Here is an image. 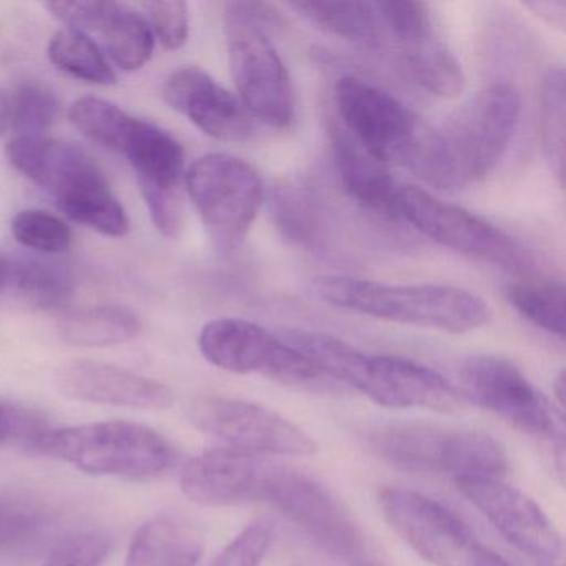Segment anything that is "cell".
<instances>
[{"instance_id":"obj_34","label":"cell","mask_w":566,"mask_h":566,"mask_svg":"<svg viewBox=\"0 0 566 566\" xmlns=\"http://www.w3.org/2000/svg\"><path fill=\"white\" fill-rule=\"evenodd\" d=\"M11 231L18 243L39 253H64L74 243V231L64 220L35 208L15 214Z\"/></svg>"},{"instance_id":"obj_19","label":"cell","mask_w":566,"mask_h":566,"mask_svg":"<svg viewBox=\"0 0 566 566\" xmlns=\"http://www.w3.org/2000/svg\"><path fill=\"white\" fill-rule=\"evenodd\" d=\"M360 392L389 409H427L459 413L465 407L455 384L416 360L369 354Z\"/></svg>"},{"instance_id":"obj_21","label":"cell","mask_w":566,"mask_h":566,"mask_svg":"<svg viewBox=\"0 0 566 566\" xmlns=\"http://www.w3.org/2000/svg\"><path fill=\"white\" fill-rule=\"evenodd\" d=\"M334 158L347 193L374 213L399 218V195L402 185L370 157L344 128L333 130Z\"/></svg>"},{"instance_id":"obj_5","label":"cell","mask_w":566,"mask_h":566,"mask_svg":"<svg viewBox=\"0 0 566 566\" xmlns=\"http://www.w3.org/2000/svg\"><path fill=\"white\" fill-rule=\"evenodd\" d=\"M369 447L390 467L453 480L495 479L509 472V455L499 440L480 430L450 429L426 423L380 427Z\"/></svg>"},{"instance_id":"obj_30","label":"cell","mask_w":566,"mask_h":566,"mask_svg":"<svg viewBox=\"0 0 566 566\" xmlns=\"http://www.w3.org/2000/svg\"><path fill=\"white\" fill-rule=\"evenodd\" d=\"M51 526V512L42 503L0 493V555H18L35 548Z\"/></svg>"},{"instance_id":"obj_3","label":"cell","mask_w":566,"mask_h":566,"mask_svg":"<svg viewBox=\"0 0 566 566\" xmlns=\"http://www.w3.org/2000/svg\"><path fill=\"white\" fill-rule=\"evenodd\" d=\"M6 154L12 167L51 195L75 223L111 238H124L130 231L127 211L112 193L101 165L77 145L14 137Z\"/></svg>"},{"instance_id":"obj_24","label":"cell","mask_w":566,"mask_h":566,"mask_svg":"<svg viewBox=\"0 0 566 566\" xmlns=\"http://www.w3.org/2000/svg\"><path fill=\"white\" fill-rule=\"evenodd\" d=\"M287 6L311 24L344 41L356 42L369 49H379L386 41L374 2H359V0L301 2L300 0V2H290Z\"/></svg>"},{"instance_id":"obj_41","label":"cell","mask_w":566,"mask_h":566,"mask_svg":"<svg viewBox=\"0 0 566 566\" xmlns=\"http://www.w3.org/2000/svg\"><path fill=\"white\" fill-rule=\"evenodd\" d=\"M526 9L538 15L543 22L552 28L565 31L566 25V2L565 0H533L525 2Z\"/></svg>"},{"instance_id":"obj_14","label":"cell","mask_w":566,"mask_h":566,"mask_svg":"<svg viewBox=\"0 0 566 566\" xmlns=\"http://www.w3.org/2000/svg\"><path fill=\"white\" fill-rule=\"evenodd\" d=\"M337 112L344 130L380 164L406 167L426 125L389 92L364 78L347 75L336 84Z\"/></svg>"},{"instance_id":"obj_1","label":"cell","mask_w":566,"mask_h":566,"mask_svg":"<svg viewBox=\"0 0 566 566\" xmlns=\"http://www.w3.org/2000/svg\"><path fill=\"white\" fill-rule=\"evenodd\" d=\"M522 98L495 82L470 98L439 128L426 127L406 167L442 190L479 184L499 165L518 127Z\"/></svg>"},{"instance_id":"obj_22","label":"cell","mask_w":566,"mask_h":566,"mask_svg":"<svg viewBox=\"0 0 566 566\" xmlns=\"http://www.w3.org/2000/svg\"><path fill=\"white\" fill-rule=\"evenodd\" d=\"M203 552L197 526L180 516L160 515L137 530L125 566H198Z\"/></svg>"},{"instance_id":"obj_40","label":"cell","mask_w":566,"mask_h":566,"mask_svg":"<svg viewBox=\"0 0 566 566\" xmlns=\"http://www.w3.org/2000/svg\"><path fill=\"white\" fill-rule=\"evenodd\" d=\"M117 2H98V0H51L45 9L69 29L84 32H98L114 12Z\"/></svg>"},{"instance_id":"obj_43","label":"cell","mask_w":566,"mask_h":566,"mask_svg":"<svg viewBox=\"0 0 566 566\" xmlns=\"http://www.w3.org/2000/svg\"><path fill=\"white\" fill-rule=\"evenodd\" d=\"M12 263L0 253V291L6 290L11 284Z\"/></svg>"},{"instance_id":"obj_18","label":"cell","mask_w":566,"mask_h":566,"mask_svg":"<svg viewBox=\"0 0 566 566\" xmlns=\"http://www.w3.org/2000/svg\"><path fill=\"white\" fill-rule=\"evenodd\" d=\"M55 387L65 399L137 410L170 409L174 390L134 370L92 359H74L55 370Z\"/></svg>"},{"instance_id":"obj_9","label":"cell","mask_w":566,"mask_h":566,"mask_svg":"<svg viewBox=\"0 0 566 566\" xmlns=\"http://www.w3.org/2000/svg\"><path fill=\"white\" fill-rule=\"evenodd\" d=\"M185 185L218 253L237 251L263 205L258 171L231 155L210 154L191 165Z\"/></svg>"},{"instance_id":"obj_36","label":"cell","mask_w":566,"mask_h":566,"mask_svg":"<svg viewBox=\"0 0 566 566\" xmlns=\"http://www.w3.org/2000/svg\"><path fill=\"white\" fill-rule=\"evenodd\" d=\"M111 553L107 533L91 530L61 539L49 553L44 566H104Z\"/></svg>"},{"instance_id":"obj_39","label":"cell","mask_w":566,"mask_h":566,"mask_svg":"<svg viewBox=\"0 0 566 566\" xmlns=\"http://www.w3.org/2000/svg\"><path fill=\"white\" fill-rule=\"evenodd\" d=\"M45 429H49L48 422L38 410L0 399V447L21 443L29 449Z\"/></svg>"},{"instance_id":"obj_25","label":"cell","mask_w":566,"mask_h":566,"mask_svg":"<svg viewBox=\"0 0 566 566\" xmlns=\"http://www.w3.org/2000/svg\"><path fill=\"white\" fill-rule=\"evenodd\" d=\"M402 71L413 84L437 97H457L465 87V75L452 52L437 41L436 32L397 45Z\"/></svg>"},{"instance_id":"obj_32","label":"cell","mask_w":566,"mask_h":566,"mask_svg":"<svg viewBox=\"0 0 566 566\" xmlns=\"http://www.w3.org/2000/svg\"><path fill=\"white\" fill-rule=\"evenodd\" d=\"M510 304L539 329L565 339V287L559 283L522 281L506 287Z\"/></svg>"},{"instance_id":"obj_4","label":"cell","mask_w":566,"mask_h":566,"mask_svg":"<svg viewBox=\"0 0 566 566\" xmlns=\"http://www.w3.org/2000/svg\"><path fill=\"white\" fill-rule=\"evenodd\" d=\"M95 476L150 482L170 472L174 447L157 430L127 420L45 429L29 447Z\"/></svg>"},{"instance_id":"obj_7","label":"cell","mask_w":566,"mask_h":566,"mask_svg":"<svg viewBox=\"0 0 566 566\" xmlns=\"http://www.w3.org/2000/svg\"><path fill=\"white\" fill-rule=\"evenodd\" d=\"M224 34L241 104L268 127L290 128L296 115L293 82L263 25L250 18L241 2H230L224 8Z\"/></svg>"},{"instance_id":"obj_23","label":"cell","mask_w":566,"mask_h":566,"mask_svg":"<svg viewBox=\"0 0 566 566\" xmlns=\"http://www.w3.org/2000/svg\"><path fill=\"white\" fill-rule=\"evenodd\" d=\"M140 316L120 304L84 307L64 314L57 333L64 343L77 347H111L130 343L142 333Z\"/></svg>"},{"instance_id":"obj_16","label":"cell","mask_w":566,"mask_h":566,"mask_svg":"<svg viewBox=\"0 0 566 566\" xmlns=\"http://www.w3.org/2000/svg\"><path fill=\"white\" fill-rule=\"evenodd\" d=\"M455 483L459 492L518 552L535 563L562 558V535L528 495L502 480L465 479Z\"/></svg>"},{"instance_id":"obj_10","label":"cell","mask_w":566,"mask_h":566,"mask_svg":"<svg viewBox=\"0 0 566 566\" xmlns=\"http://www.w3.org/2000/svg\"><path fill=\"white\" fill-rule=\"evenodd\" d=\"M457 389L465 402L495 413L520 432L548 440L563 473L565 439L556 410L515 364L486 354L470 356L460 366Z\"/></svg>"},{"instance_id":"obj_38","label":"cell","mask_w":566,"mask_h":566,"mask_svg":"<svg viewBox=\"0 0 566 566\" xmlns=\"http://www.w3.org/2000/svg\"><path fill=\"white\" fill-rule=\"evenodd\" d=\"M273 543V526L266 522L247 526L210 563V566H261Z\"/></svg>"},{"instance_id":"obj_29","label":"cell","mask_w":566,"mask_h":566,"mask_svg":"<svg viewBox=\"0 0 566 566\" xmlns=\"http://www.w3.org/2000/svg\"><path fill=\"white\" fill-rule=\"evenodd\" d=\"M271 221L284 240L301 248L316 247L323 237L321 213L313 197L296 185L273 187L268 195Z\"/></svg>"},{"instance_id":"obj_15","label":"cell","mask_w":566,"mask_h":566,"mask_svg":"<svg viewBox=\"0 0 566 566\" xmlns=\"http://www.w3.org/2000/svg\"><path fill=\"white\" fill-rule=\"evenodd\" d=\"M379 505L390 528L430 565L473 566L483 545L442 503L413 490L387 486Z\"/></svg>"},{"instance_id":"obj_35","label":"cell","mask_w":566,"mask_h":566,"mask_svg":"<svg viewBox=\"0 0 566 566\" xmlns=\"http://www.w3.org/2000/svg\"><path fill=\"white\" fill-rule=\"evenodd\" d=\"M374 4L382 24L384 39L390 38L397 45L417 41L433 32L430 11L423 2L380 0Z\"/></svg>"},{"instance_id":"obj_28","label":"cell","mask_w":566,"mask_h":566,"mask_svg":"<svg viewBox=\"0 0 566 566\" xmlns=\"http://www.w3.org/2000/svg\"><path fill=\"white\" fill-rule=\"evenodd\" d=\"M98 34L102 35L105 51L122 71H138L154 55L155 41L150 24L128 6L117 2Z\"/></svg>"},{"instance_id":"obj_42","label":"cell","mask_w":566,"mask_h":566,"mask_svg":"<svg viewBox=\"0 0 566 566\" xmlns=\"http://www.w3.org/2000/svg\"><path fill=\"white\" fill-rule=\"evenodd\" d=\"M473 566H513L512 563L506 562L502 555L493 552V549L486 548L485 545L480 549L479 555H476L475 562H473Z\"/></svg>"},{"instance_id":"obj_2","label":"cell","mask_w":566,"mask_h":566,"mask_svg":"<svg viewBox=\"0 0 566 566\" xmlns=\"http://www.w3.org/2000/svg\"><path fill=\"white\" fill-rule=\"evenodd\" d=\"M314 291L339 310L440 333H472L492 316L479 294L446 284H386L329 274L316 277Z\"/></svg>"},{"instance_id":"obj_46","label":"cell","mask_w":566,"mask_h":566,"mask_svg":"<svg viewBox=\"0 0 566 566\" xmlns=\"http://www.w3.org/2000/svg\"><path fill=\"white\" fill-rule=\"evenodd\" d=\"M9 128V120L8 118L0 117V137H2V134H6V130Z\"/></svg>"},{"instance_id":"obj_31","label":"cell","mask_w":566,"mask_h":566,"mask_svg":"<svg viewBox=\"0 0 566 566\" xmlns=\"http://www.w3.org/2000/svg\"><path fill=\"white\" fill-rule=\"evenodd\" d=\"M565 71L552 67L543 77L539 95V135L549 170L565 185L566 101Z\"/></svg>"},{"instance_id":"obj_37","label":"cell","mask_w":566,"mask_h":566,"mask_svg":"<svg viewBox=\"0 0 566 566\" xmlns=\"http://www.w3.org/2000/svg\"><path fill=\"white\" fill-rule=\"evenodd\" d=\"M148 24L168 51H178L187 44L190 35V11L180 0H157L142 4Z\"/></svg>"},{"instance_id":"obj_44","label":"cell","mask_w":566,"mask_h":566,"mask_svg":"<svg viewBox=\"0 0 566 566\" xmlns=\"http://www.w3.org/2000/svg\"><path fill=\"white\" fill-rule=\"evenodd\" d=\"M556 394V400H558L559 407H565V373H559V376L556 377L555 386H553Z\"/></svg>"},{"instance_id":"obj_45","label":"cell","mask_w":566,"mask_h":566,"mask_svg":"<svg viewBox=\"0 0 566 566\" xmlns=\"http://www.w3.org/2000/svg\"><path fill=\"white\" fill-rule=\"evenodd\" d=\"M354 566H386L384 563H380L379 559L374 558V556H367V558H364L363 562L357 563V565Z\"/></svg>"},{"instance_id":"obj_26","label":"cell","mask_w":566,"mask_h":566,"mask_svg":"<svg viewBox=\"0 0 566 566\" xmlns=\"http://www.w3.org/2000/svg\"><path fill=\"white\" fill-rule=\"evenodd\" d=\"M24 301L39 310H61L77 286L74 271L61 261L29 260L12 263L11 284Z\"/></svg>"},{"instance_id":"obj_8","label":"cell","mask_w":566,"mask_h":566,"mask_svg":"<svg viewBox=\"0 0 566 566\" xmlns=\"http://www.w3.org/2000/svg\"><path fill=\"white\" fill-rule=\"evenodd\" d=\"M198 347L208 363L227 373L260 374L283 386L316 392L337 386L300 350L251 321H211L201 329Z\"/></svg>"},{"instance_id":"obj_27","label":"cell","mask_w":566,"mask_h":566,"mask_svg":"<svg viewBox=\"0 0 566 566\" xmlns=\"http://www.w3.org/2000/svg\"><path fill=\"white\" fill-rule=\"evenodd\" d=\"M48 57L59 71L92 85H114L117 74L101 45L84 32L62 29L52 35Z\"/></svg>"},{"instance_id":"obj_33","label":"cell","mask_w":566,"mask_h":566,"mask_svg":"<svg viewBox=\"0 0 566 566\" xmlns=\"http://www.w3.org/2000/svg\"><path fill=\"white\" fill-rule=\"evenodd\" d=\"M59 98L48 85L21 82L8 95L9 128L15 137H44L59 117Z\"/></svg>"},{"instance_id":"obj_6","label":"cell","mask_w":566,"mask_h":566,"mask_svg":"<svg viewBox=\"0 0 566 566\" xmlns=\"http://www.w3.org/2000/svg\"><path fill=\"white\" fill-rule=\"evenodd\" d=\"M102 147L127 158L151 221L164 237L184 228L185 151L164 128L118 108Z\"/></svg>"},{"instance_id":"obj_12","label":"cell","mask_w":566,"mask_h":566,"mask_svg":"<svg viewBox=\"0 0 566 566\" xmlns=\"http://www.w3.org/2000/svg\"><path fill=\"white\" fill-rule=\"evenodd\" d=\"M185 413L195 429L253 455L311 457L319 449L306 430L276 410L248 400L195 397Z\"/></svg>"},{"instance_id":"obj_13","label":"cell","mask_w":566,"mask_h":566,"mask_svg":"<svg viewBox=\"0 0 566 566\" xmlns=\"http://www.w3.org/2000/svg\"><path fill=\"white\" fill-rule=\"evenodd\" d=\"M263 502L347 565H357L369 556L366 535L350 510L313 476L277 467Z\"/></svg>"},{"instance_id":"obj_11","label":"cell","mask_w":566,"mask_h":566,"mask_svg":"<svg viewBox=\"0 0 566 566\" xmlns=\"http://www.w3.org/2000/svg\"><path fill=\"white\" fill-rule=\"evenodd\" d=\"M399 218L436 243L483 263L512 273H526L533 268L528 251L505 231L465 208L433 197L423 188L402 185Z\"/></svg>"},{"instance_id":"obj_17","label":"cell","mask_w":566,"mask_h":566,"mask_svg":"<svg viewBox=\"0 0 566 566\" xmlns=\"http://www.w3.org/2000/svg\"><path fill=\"white\" fill-rule=\"evenodd\" d=\"M277 467L264 457L220 447L185 463L180 489L188 500L208 509L263 502Z\"/></svg>"},{"instance_id":"obj_20","label":"cell","mask_w":566,"mask_h":566,"mask_svg":"<svg viewBox=\"0 0 566 566\" xmlns=\"http://www.w3.org/2000/svg\"><path fill=\"white\" fill-rule=\"evenodd\" d=\"M164 98L198 130L220 142H244L253 135L250 112L223 85L200 67H184L170 74Z\"/></svg>"}]
</instances>
